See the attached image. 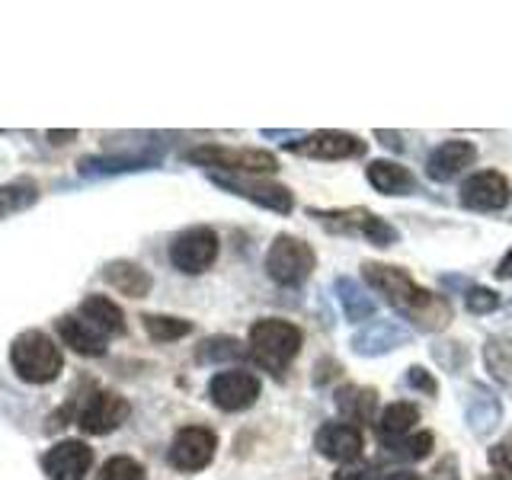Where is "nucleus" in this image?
<instances>
[{"label": "nucleus", "mask_w": 512, "mask_h": 480, "mask_svg": "<svg viewBox=\"0 0 512 480\" xmlns=\"http://www.w3.org/2000/svg\"><path fill=\"white\" fill-rule=\"evenodd\" d=\"M477 160V144L464 138H448L426 157V176L432 183H452Z\"/></svg>", "instance_id": "16"}, {"label": "nucleus", "mask_w": 512, "mask_h": 480, "mask_svg": "<svg viewBox=\"0 0 512 480\" xmlns=\"http://www.w3.org/2000/svg\"><path fill=\"white\" fill-rule=\"evenodd\" d=\"M186 160L196 167H212V173L263 176L279 170V157L263 148H228V144H199L186 151Z\"/></svg>", "instance_id": "5"}, {"label": "nucleus", "mask_w": 512, "mask_h": 480, "mask_svg": "<svg viewBox=\"0 0 512 480\" xmlns=\"http://www.w3.org/2000/svg\"><path fill=\"white\" fill-rule=\"evenodd\" d=\"M420 423V407L410 404V400H394V404H388L375 420V436L384 445H394L400 439L413 436V426Z\"/></svg>", "instance_id": "20"}, {"label": "nucleus", "mask_w": 512, "mask_h": 480, "mask_svg": "<svg viewBox=\"0 0 512 480\" xmlns=\"http://www.w3.org/2000/svg\"><path fill=\"white\" fill-rule=\"evenodd\" d=\"M503 420V404L487 384H471V394L464 397V423L477 439H487Z\"/></svg>", "instance_id": "18"}, {"label": "nucleus", "mask_w": 512, "mask_h": 480, "mask_svg": "<svg viewBox=\"0 0 512 480\" xmlns=\"http://www.w3.org/2000/svg\"><path fill=\"white\" fill-rule=\"evenodd\" d=\"M404 388H407V391H416V394H423V397H436V394H439V381H436V375L429 372V368H423V365H410L407 372H404Z\"/></svg>", "instance_id": "34"}, {"label": "nucleus", "mask_w": 512, "mask_h": 480, "mask_svg": "<svg viewBox=\"0 0 512 480\" xmlns=\"http://www.w3.org/2000/svg\"><path fill=\"white\" fill-rule=\"evenodd\" d=\"M375 138H381L384 148L404 151V141H400V135H397V132H384V128H375Z\"/></svg>", "instance_id": "38"}, {"label": "nucleus", "mask_w": 512, "mask_h": 480, "mask_svg": "<svg viewBox=\"0 0 512 480\" xmlns=\"http://www.w3.org/2000/svg\"><path fill=\"white\" fill-rule=\"evenodd\" d=\"M484 365L500 388H512V333H493L484 343Z\"/></svg>", "instance_id": "26"}, {"label": "nucleus", "mask_w": 512, "mask_h": 480, "mask_svg": "<svg viewBox=\"0 0 512 480\" xmlns=\"http://www.w3.org/2000/svg\"><path fill=\"white\" fill-rule=\"evenodd\" d=\"M208 400L224 413H244L260 400V378L244 368H228L208 381Z\"/></svg>", "instance_id": "12"}, {"label": "nucleus", "mask_w": 512, "mask_h": 480, "mask_svg": "<svg viewBox=\"0 0 512 480\" xmlns=\"http://www.w3.org/2000/svg\"><path fill=\"white\" fill-rule=\"evenodd\" d=\"M340 372H343V365H340V362H333V359H320V362H317L314 384H327L330 378H336Z\"/></svg>", "instance_id": "37"}, {"label": "nucleus", "mask_w": 512, "mask_h": 480, "mask_svg": "<svg viewBox=\"0 0 512 480\" xmlns=\"http://www.w3.org/2000/svg\"><path fill=\"white\" fill-rule=\"evenodd\" d=\"M128 413H132V404L116 394V391H96L84 410L77 413V426L87 432V436H109V432H116L125 420Z\"/></svg>", "instance_id": "13"}, {"label": "nucleus", "mask_w": 512, "mask_h": 480, "mask_svg": "<svg viewBox=\"0 0 512 480\" xmlns=\"http://www.w3.org/2000/svg\"><path fill=\"white\" fill-rule=\"evenodd\" d=\"M96 480H148V471H144V464L128 458V455H112L100 474H96Z\"/></svg>", "instance_id": "32"}, {"label": "nucleus", "mask_w": 512, "mask_h": 480, "mask_svg": "<svg viewBox=\"0 0 512 480\" xmlns=\"http://www.w3.org/2000/svg\"><path fill=\"white\" fill-rule=\"evenodd\" d=\"M103 279L116 288L119 295L125 298H148L151 288H154V279L148 269H141L138 263H128V260H116L103 269Z\"/></svg>", "instance_id": "23"}, {"label": "nucleus", "mask_w": 512, "mask_h": 480, "mask_svg": "<svg viewBox=\"0 0 512 480\" xmlns=\"http://www.w3.org/2000/svg\"><path fill=\"white\" fill-rule=\"evenodd\" d=\"M333 400H336V410H340V416H346L352 426L372 423L375 407H378V391L375 388H359V384H343Z\"/></svg>", "instance_id": "25"}, {"label": "nucleus", "mask_w": 512, "mask_h": 480, "mask_svg": "<svg viewBox=\"0 0 512 480\" xmlns=\"http://www.w3.org/2000/svg\"><path fill=\"white\" fill-rule=\"evenodd\" d=\"M509 314H512V304H509Z\"/></svg>", "instance_id": "42"}, {"label": "nucleus", "mask_w": 512, "mask_h": 480, "mask_svg": "<svg viewBox=\"0 0 512 480\" xmlns=\"http://www.w3.org/2000/svg\"><path fill=\"white\" fill-rule=\"evenodd\" d=\"M208 180L215 186L234 192V196L247 199L253 205L266 208V212H276V215H292L295 212V196L292 189L282 186V183H272V180H260V176H237V173H212L208 170Z\"/></svg>", "instance_id": "7"}, {"label": "nucleus", "mask_w": 512, "mask_h": 480, "mask_svg": "<svg viewBox=\"0 0 512 480\" xmlns=\"http://www.w3.org/2000/svg\"><path fill=\"white\" fill-rule=\"evenodd\" d=\"M314 448L333 464H352L362 458V429L352 423H324L314 436Z\"/></svg>", "instance_id": "17"}, {"label": "nucleus", "mask_w": 512, "mask_h": 480, "mask_svg": "<svg viewBox=\"0 0 512 480\" xmlns=\"http://www.w3.org/2000/svg\"><path fill=\"white\" fill-rule=\"evenodd\" d=\"M500 304H503L500 292H493V288H487V285H468V288H464V308H468V314H474V317L500 311Z\"/></svg>", "instance_id": "33"}, {"label": "nucleus", "mask_w": 512, "mask_h": 480, "mask_svg": "<svg viewBox=\"0 0 512 480\" xmlns=\"http://www.w3.org/2000/svg\"><path fill=\"white\" fill-rule=\"evenodd\" d=\"M48 138H55V144H64V141H68V138H77V132H48Z\"/></svg>", "instance_id": "41"}, {"label": "nucleus", "mask_w": 512, "mask_h": 480, "mask_svg": "<svg viewBox=\"0 0 512 480\" xmlns=\"http://www.w3.org/2000/svg\"><path fill=\"white\" fill-rule=\"evenodd\" d=\"M10 365L16 378L26 384H52L61 375L64 356L48 333L26 330L10 343Z\"/></svg>", "instance_id": "3"}, {"label": "nucleus", "mask_w": 512, "mask_h": 480, "mask_svg": "<svg viewBox=\"0 0 512 480\" xmlns=\"http://www.w3.org/2000/svg\"><path fill=\"white\" fill-rule=\"evenodd\" d=\"M362 279L372 292H378L384 301H388L400 317L410 320L416 330L439 333L452 324V301L445 295L429 292L423 285H416L404 266L368 260V263H362Z\"/></svg>", "instance_id": "1"}, {"label": "nucleus", "mask_w": 512, "mask_h": 480, "mask_svg": "<svg viewBox=\"0 0 512 480\" xmlns=\"http://www.w3.org/2000/svg\"><path fill=\"white\" fill-rule=\"evenodd\" d=\"M365 176L381 196H416V192H423L420 183H416V176L404 164H397V160H384V157L372 160V164L365 167Z\"/></svg>", "instance_id": "19"}, {"label": "nucleus", "mask_w": 512, "mask_h": 480, "mask_svg": "<svg viewBox=\"0 0 512 480\" xmlns=\"http://www.w3.org/2000/svg\"><path fill=\"white\" fill-rule=\"evenodd\" d=\"M301 346H304V333L292 320L263 317L250 327V359L276 381H282L285 368L295 362Z\"/></svg>", "instance_id": "2"}, {"label": "nucleus", "mask_w": 512, "mask_h": 480, "mask_svg": "<svg viewBox=\"0 0 512 480\" xmlns=\"http://www.w3.org/2000/svg\"><path fill=\"white\" fill-rule=\"evenodd\" d=\"M250 356V346H244L234 336H212V340L199 343L196 362L199 365H221V362H240Z\"/></svg>", "instance_id": "27"}, {"label": "nucleus", "mask_w": 512, "mask_h": 480, "mask_svg": "<svg viewBox=\"0 0 512 480\" xmlns=\"http://www.w3.org/2000/svg\"><path fill=\"white\" fill-rule=\"evenodd\" d=\"M39 202V186L32 180H13L0 186V218L20 215Z\"/></svg>", "instance_id": "28"}, {"label": "nucleus", "mask_w": 512, "mask_h": 480, "mask_svg": "<svg viewBox=\"0 0 512 480\" xmlns=\"http://www.w3.org/2000/svg\"><path fill=\"white\" fill-rule=\"evenodd\" d=\"M407 343H410V330L404 324H397V320H368V324H362L349 336V349L365 359L388 356V352L404 349Z\"/></svg>", "instance_id": "15"}, {"label": "nucleus", "mask_w": 512, "mask_h": 480, "mask_svg": "<svg viewBox=\"0 0 512 480\" xmlns=\"http://www.w3.org/2000/svg\"><path fill=\"white\" fill-rule=\"evenodd\" d=\"M368 480H420V474H413L407 468H400V471H384V474H372Z\"/></svg>", "instance_id": "39"}, {"label": "nucleus", "mask_w": 512, "mask_h": 480, "mask_svg": "<svg viewBox=\"0 0 512 480\" xmlns=\"http://www.w3.org/2000/svg\"><path fill=\"white\" fill-rule=\"evenodd\" d=\"M458 202H461V208H468V212H484V215L503 212V208L512 202V183L500 170L471 173L458 189Z\"/></svg>", "instance_id": "11"}, {"label": "nucleus", "mask_w": 512, "mask_h": 480, "mask_svg": "<svg viewBox=\"0 0 512 480\" xmlns=\"http://www.w3.org/2000/svg\"><path fill=\"white\" fill-rule=\"evenodd\" d=\"M141 324L154 343H176V340H183V336L192 333V320L170 317V314H144Z\"/></svg>", "instance_id": "29"}, {"label": "nucleus", "mask_w": 512, "mask_h": 480, "mask_svg": "<svg viewBox=\"0 0 512 480\" xmlns=\"http://www.w3.org/2000/svg\"><path fill=\"white\" fill-rule=\"evenodd\" d=\"M288 151L298 157H311V160H356L365 157L368 141H362L352 132H336V128H320V132H308L298 141L285 144Z\"/></svg>", "instance_id": "10"}, {"label": "nucleus", "mask_w": 512, "mask_h": 480, "mask_svg": "<svg viewBox=\"0 0 512 480\" xmlns=\"http://www.w3.org/2000/svg\"><path fill=\"white\" fill-rule=\"evenodd\" d=\"M496 279H503V282H509V279H512V247L503 253V260L496 263Z\"/></svg>", "instance_id": "40"}, {"label": "nucleus", "mask_w": 512, "mask_h": 480, "mask_svg": "<svg viewBox=\"0 0 512 480\" xmlns=\"http://www.w3.org/2000/svg\"><path fill=\"white\" fill-rule=\"evenodd\" d=\"M218 260V234L208 224H192L170 244V263L183 276H202Z\"/></svg>", "instance_id": "8"}, {"label": "nucleus", "mask_w": 512, "mask_h": 480, "mask_svg": "<svg viewBox=\"0 0 512 480\" xmlns=\"http://www.w3.org/2000/svg\"><path fill=\"white\" fill-rule=\"evenodd\" d=\"M333 292H336V298H340V308H343L349 324H359L362 327L365 320H375V298L368 295L356 279L336 276Z\"/></svg>", "instance_id": "24"}, {"label": "nucleus", "mask_w": 512, "mask_h": 480, "mask_svg": "<svg viewBox=\"0 0 512 480\" xmlns=\"http://www.w3.org/2000/svg\"><path fill=\"white\" fill-rule=\"evenodd\" d=\"M432 448H436V436H432L429 429H420V432H413V436L400 439L394 445H384V452L397 461H423L432 455Z\"/></svg>", "instance_id": "30"}, {"label": "nucleus", "mask_w": 512, "mask_h": 480, "mask_svg": "<svg viewBox=\"0 0 512 480\" xmlns=\"http://www.w3.org/2000/svg\"><path fill=\"white\" fill-rule=\"evenodd\" d=\"M215 452H218L215 429H208V426H183L173 436V442H170L167 461H170L173 471L196 474V471H205L208 464L215 461Z\"/></svg>", "instance_id": "9"}, {"label": "nucleus", "mask_w": 512, "mask_h": 480, "mask_svg": "<svg viewBox=\"0 0 512 480\" xmlns=\"http://www.w3.org/2000/svg\"><path fill=\"white\" fill-rule=\"evenodd\" d=\"M308 215L324 224L330 234H346V237H362L365 244L378 250H388L400 244V231L381 215L368 212V208H308Z\"/></svg>", "instance_id": "4"}, {"label": "nucleus", "mask_w": 512, "mask_h": 480, "mask_svg": "<svg viewBox=\"0 0 512 480\" xmlns=\"http://www.w3.org/2000/svg\"><path fill=\"white\" fill-rule=\"evenodd\" d=\"M74 314L84 317L96 333L106 336V340L125 333V314H122L119 304L112 298H106V295H87L84 301H80V308Z\"/></svg>", "instance_id": "21"}, {"label": "nucleus", "mask_w": 512, "mask_h": 480, "mask_svg": "<svg viewBox=\"0 0 512 480\" xmlns=\"http://www.w3.org/2000/svg\"><path fill=\"white\" fill-rule=\"evenodd\" d=\"M58 336L64 343H68L74 352H80V356H103L106 352V336L103 333H96L84 317H77V314H64L58 317V324H55Z\"/></svg>", "instance_id": "22"}, {"label": "nucleus", "mask_w": 512, "mask_h": 480, "mask_svg": "<svg viewBox=\"0 0 512 480\" xmlns=\"http://www.w3.org/2000/svg\"><path fill=\"white\" fill-rule=\"evenodd\" d=\"M490 464L493 468H500V471H506L509 477H512V432L503 439V442H496L493 448H490Z\"/></svg>", "instance_id": "35"}, {"label": "nucleus", "mask_w": 512, "mask_h": 480, "mask_svg": "<svg viewBox=\"0 0 512 480\" xmlns=\"http://www.w3.org/2000/svg\"><path fill=\"white\" fill-rule=\"evenodd\" d=\"M317 253L308 240L279 234L266 250V276L282 288H301L314 276Z\"/></svg>", "instance_id": "6"}, {"label": "nucleus", "mask_w": 512, "mask_h": 480, "mask_svg": "<svg viewBox=\"0 0 512 480\" xmlns=\"http://www.w3.org/2000/svg\"><path fill=\"white\" fill-rule=\"evenodd\" d=\"M432 480H458V458L445 455V461H439L436 471H432Z\"/></svg>", "instance_id": "36"}, {"label": "nucleus", "mask_w": 512, "mask_h": 480, "mask_svg": "<svg viewBox=\"0 0 512 480\" xmlns=\"http://www.w3.org/2000/svg\"><path fill=\"white\" fill-rule=\"evenodd\" d=\"M48 480H84L93 468V448L80 439H61L39 458Z\"/></svg>", "instance_id": "14"}, {"label": "nucleus", "mask_w": 512, "mask_h": 480, "mask_svg": "<svg viewBox=\"0 0 512 480\" xmlns=\"http://www.w3.org/2000/svg\"><path fill=\"white\" fill-rule=\"evenodd\" d=\"M429 352H432V359H436L448 375H461L464 368L471 365V352H468V346L458 343V340H439V343H432V346H429Z\"/></svg>", "instance_id": "31"}]
</instances>
